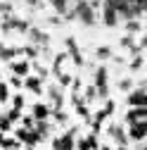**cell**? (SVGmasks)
Wrapping results in <instances>:
<instances>
[{
  "label": "cell",
  "mask_w": 147,
  "mask_h": 150,
  "mask_svg": "<svg viewBox=\"0 0 147 150\" xmlns=\"http://www.w3.org/2000/svg\"><path fill=\"white\" fill-rule=\"evenodd\" d=\"M10 69L14 76H26L29 74V62H10Z\"/></svg>",
  "instance_id": "cell-12"
},
{
  "label": "cell",
  "mask_w": 147,
  "mask_h": 150,
  "mask_svg": "<svg viewBox=\"0 0 147 150\" xmlns=\"http://www.w3.org/2000/svg\"><path fill=\"white\" fill-rule=\"evenodd\" d=\"M74 10H76V17L81 19V24L85 26H93L95 24V7L88 3V0H81V3L74 5Z\"/></svg>",
  "instance_id": "cell-1"
},
{
  "label": "cell",
  "mask_w": 147,
  "mask_h": 150,
  "mask_svg": "<svg viewBox=\"0 0 147 150\" xmlns=\"http://www.w3.org/2000/svg\"><path fill=\"white\" fill-rule=\"evenodd\" d=\"M97 55H100V60H107V57H109L112 52H109L107 48H100V50H97Z\"/></svg>",
  "instance_id": "cell-29"
},
{
  "label": "cell",
  "mask_w": 147,
  "mask_h": 150,
  "mask_svg": "<svg viewBox=\"0 0 147 150\" xmlns=\"http://www.w3.org/2000/svg\"><path fill=\"white\" fill-rule=\"evenodd\" d=\"M17 141L19 143H24L26 148H33L36 143H41V138H38V134H36L33 129H17Z\"/></svg>",
  "instance_id": "cell-4"
},
{
  "label": "cell",
  "mask_w": 147,
  "mask_h": 150,
  "mask_svg": "<svg viewBox=\"0 0 147 150\" xmlns=\"http://www.w3.org/2000/svg\"><path fill=\"white\" fill-rule=\"evenodd\" d=\"M66 50H69V55H71V60L76 62V67H83V57H81L76 43H74V38H66Z\"/></svg>",
  "instance_id": "cell-10"
},
{
  "label": "cell",
  "mask_w": 147,
  "mask_h": 150,
  "mask_svg": "<svg viewBox=\"0 0 147 150\" xmlns=\"http://www.w3.org/2000/svg\"><path fill=\"white\" fill-rule=\"evenodd\" d=\"M128 105L131 107H147V91L140 88V91H133L128 96Z\"/></svg>",
  "instance_id": "cell-6"
},
{
  "label": "cell",
  "mask_w": 147,
  "mask_h": 150,
  "mask_svg": "<svg viewBox=\"0 0 147 150\" xmlns=\"http://www.w3.org/2000/svg\"><path fill=\"white\" fill-rule=\"evenodd\" d=\"M0 143H3V134H0Z\"/></svg>",
  "instance_id": "cell-34"
},
{
  "label": "cell",
  "mask_w": 147,
  "mask_h": 150,
  "mask_svg": "<svg viewBox=\"0 0 147 150\" xmlns=\"http://www.w3.org/2000/svg\"><path fill=\"white\" fill-rule=\"evenodd\" d=\"M74 134H76V129H69L66 134L55 138L52 141V150H74Z\"/></svg>",
  "instance_id": "cell-3"
},
{
  "label": "cell",
  "mask_w": 147,
  "mask_h": 150,
  "mask_svg": "<svg viewBox=\"0 0 147 150\" xmlns=\"http://www.w3.org/2000/svg\"><path fill=\"white\" fill-rule=\"evenodd\" d=\"M24 86H26L29 91H33L36 96H41V93H43V86H41V76H26Z\"/></svg>",
  "instance_id": "cell-11"
},
{
  "label": "cell",
  "mask_w": 147,
  "mask_h": 150,
  "mask_svg": "<svg viewBox=\"0 0 147 150\" xmlns=\"http://www.w3.org/2000/svg\"><path fill=\"white\" fill-rule=\"evenodd\" d=\"M126 29H128V31H140V22L128 19V22H126Z\"/></svg>",
  "instance_id": "cell-23"
},
{
  "label": "cell",
  "mask_w": 147,
  "mask_h": 150,
  "mask_svg": "<svg viewBox=\"0 0 147 150\" xmlns=\"http://www.w3.org/2000/svg\"><path fill=\"white\" fill-rule=\"evenodd\" d=\"M93 86L97 88V96H107V69L104 67H100L97 71H95V79H93Z\"/></svg>",
  "instance_id": "cell-5"
},
{
  "label": "cell",
  "mask_w": 147,
  "mask_h": 150,
  "mask_svg": "<svg viewBox=\"0 0 147 150\" xmlns=\"http://www.w3.org/2000/svg\"><path fill=\"white\" fill-rule=\"evenodd\" d=\"M57 79H60V86H69V83H71V76H69V74H64V71L57 74Z\"/></svg>",
  "instance_id": "cell-21"
},
{
  "label": "cell",
  "mask_w": 147,
  "mask_h": 150,
  "mask_svg": "<svg viewBox=\"0 0 147 150\" xmlns=\"http://www.w3.org/2000/svg\"><path fill=\"white\" fill-rule=\"evenodd\" d=\"M142 67V57H140V55H135V57L131 60V69H140Z\"/></svg>",
  "instance_id": "cell-26"
},
{
  "label": "cell",
  "mask_w": 147,
  "mask_h": 150,
  "mask_svg": "<svg viewBox=\"0 0 147 150\" xmlns=\"http://www.w3.org/2000/svg\"><path fill=\"white\" fill-rule=\"evenodd\" d=\"M131 138L133 141H142L145 136H147V119H140V122H135V124H131Z\"/></svg>",
  "instance_id": "cell-7"
},
{
  "label": "cell",
  "mask_w": 147,
  "mask_h": 150,
  "mask_svg": "<svg viewBox=\"0 0 147 150\" xmlns=\"http://www.w3.org/2000/svg\"><path fill=\"white\" fill-rule=\"evenodd\" d=\"M50 3H52V7L57 10L60 14H64V12L69 10V0H50Z\"/></svg>",
  "instance_id": "cell-17"
},
{
  "label": "cell",
  "mask_w": 147,
  "mask_h": 150,
  "mask_svg": "<svg viewBox=\"0 0 147 150\" xmlns=\"http://www.w3.org/2000/svg\"><path fill=\"white\" fill-rule=\"evenodd\" d=\"M140 119H147V107H131V110H128V115H126L128 124H135Z\"/></svg>",
  "instance_id": "cell-9"
},
{
  "label": "cell",
  "mask_w": 147,
  "mask_h": 150,
  "mask_svg": "<svg viewBox=\"0 0 147 150\" xmlns=\"http://www.w3.org/2000/svg\"><path fill=\"white\" fill-rule=\"evenodd\" d=\"M71 3H74V5H76V3H81V0H71Z\"/></svg>",
  "instance_id": "cell-33"
},
{
  "label": "cell",
  "mask_w": 147,
  "mask_h": 150,
  "mask_svg": "<svg viewBox=\"0 0 147 150\" xmlns=\"http://www.w3.org/2000/svg\"><path fill=\"white\" fill-rule=\"evenodd\" d=\"M22 126H24V129H33V126H36V119H33V117H24V115H22Z\"/></svg>",
  "instance_id": "cell-20"
},
{
  "label": "cell",
  "mask_w": 147,
  "mask_h": 150,
  "mask_svg": "<svg viewBox=\"0 0 147 150\" xmlns=\"http://www.w3.org/2000/svg\"><path fill=\"white\" fill-rule=\"evenodd\" d=\"M88 3H90V5H93V7H95V10H97V7H100V5H102V3H104V0H88Z\"/></svg>",
  "instance_id": "cell-31"
},
{
  "label": "cell",
  "mask_w": 147,
  "mask_h": 150,
  "mask_svg": "<svg viewBox=\"0 0 147 150\" xmlns=\"http://www.w3.org/2000/svg\"><path fill=\"white\" fill-rule=\"evenodd\" d=\"M26 150H31V148H26Z\"/></svg>",
  "instance_id": "cell-36"
},
{
  "label": "cell",
  "mask_w": 147,
  "mask_h": 150,
  "mask_svg": "<svg viewBox=\"0 0 147 150\" xmlns=\"http://www.w3.org/2000/svg\"><path fill=\"white\" fill-rule=\"evenodd\" d=\"M7 117H10L12 122H17V119H22V110H17V107H12V110L7 112Z\"/></svg>",
  "instance_id": "cell-22"
},
{
  "label": "cell",
  "mask_w": 147,
  "mask_h": 150,
  "mask_svg": "<svg viewBox=\"0 0 147 150\" xmlns=\"http://www.w3.org/2000/svg\"><path fill=\"white\" fill-rule=\"evenodd\" d=\"M107 134L112 136V138H114L119 145H123V143H126V136H123V131H121V126H116V124H112V126H109V129H107Z\"/></svg>",
  "instance_id": "cell-13"
},
{
  "label": "cell",
  "mask_w": 147,
  "mask_h": 150,
  "mask_svg": "<svg viewBox=\"0 0 147 150\" xmlns=\"http://www.w3.org/2000/svg\"><path fill=\"white\" fill-rule=\"evenodd\" d=\"M10 83H12L14 88H19V86H22V79H19V76H12V81H10Z\"/></svg>",
  "instance_id": "cell-30"
},
{
  "label": "cell",
  "mask_w": 147,
  "mask_h": 150,
  "mask_svg": "<svg viewBox=\"0 0 147 150\" xmlns=\"http://www.w3.org/2000/svg\"><path fill=\"white\" fill-rule=\"evenodd\" d=\"M5 100H7V86L0 81V103H5Z\"/></svg>",
  "instance_id": "cell-28"
},
{
  "label": "cell",
  "mask_w": 147,
  "mask_h": 150,
  "mask_svg": "<svg viewBox=\"0 0 147 150\" xmlns=\"http://www.w3.org/2000/svg\"><path fill=\"white\" fill-rule=\"evenodd\" d=\"M31 112H33V119L36 122H48V117H50V107L43 105V103H36L31 107Z\"/></svg>",
  "instance_id": "cell-8"
},
{
  "label": "cell",
  "mask_w": 147,
  "mask_h": 150,
  "mask_svg": "<svg viewBox=\"0 0 147 150\" xmlns=\"http://www.w3.org/2000/svg\"><path fill=\"white\" fill-rule=\"evenodd\" d=\"M29 36H31V41H33V43H41V45H43V43H48V36H45L43 31H36V29H33Z\"/></svg>",
  "instance_id": "cell-16"
},
{
  "label": "cell",
  "mask_w": 147,
  "mask_h": 150,
  "mask_svg": "<svg viewBox=\"0 0 147 150\" xmlns=\"http://www.w3.org/2000/svg\"><path fill=\"white\" fill-rule=\"evenodd\" d=\"M93 98H97V88H95V86H88V88H85V100L93 103Z\"/></svg>",
  "instance_id": "cell-19"
},
{
  "label": "cell",
  "mask_w": 147,
  "mask_h": 150,
  "mask_svg": "<svg viewBox=\"0 0 147 150\" xmlns=\"http://www.w3.org/2000/svg\"><path fill=\"white\" fill-rule=\"evenodd\" d=\"M142 150H147V145H142Z\"/></svg>",
  "instance_id": "cell-35"
},
{
  "label": "cell",
  "mask_w": 147,
  "mask_h": 150,
  "mask_svg": "<svg viewBox=\"0 0 147 150\" xmlns=\"http://www.w3.org/2000/svg\"><path fill=\"white\" fill-rule=\"evenodd\" d=\"M12 107L22 110V107H24V96H14V100H12Z\"/></svg>",
  "instance_id": "cell-25"
},
{
  "label": "cell",
  "mask_w": 147,
  "mask_h": 150,
  "mask_svg": "<svg viewBox=\"0 0 147 150\" xmlns=\"http://www.w3.org/2000/svg\"><path fill=\"white\" fill-rule=\"evenodd\" d=\"M100 145H97V138L90 134L88 138H83V141H78V150H97Z\"/></svg>",
  "instance_id": "cell-14"
},
{
  "label": "cell",
  "mask_w": 147,
  "mask_h": 150,
  "mask_svg": "<svg viewBox=\"0 0 147 150\" xmlns=\"http://www.w3.org/2000/svg\"><path fill=\"white\" fill-rule=\"evenodd\" d=\"M12 129V119L7 115H0V131H10Z\"/></svg>",
  "instance_id": "cell-18"
},
{
  "label": "cell",
  "mask_w": 147,
  "mask_h": 150,
  "mask_svg": "<svg viewBox=\"0 0 147 150\" xmlns=\"http://www.w3.org/2000/svg\"><path fill=\"white\" fill-rule=\"evenodd\" d=\"M48 93H50V100H52V105L57 107V110H62V91L52 86V88H50Z\"/></svg>",
  "instance_id": "cell-15"
},
{
  "label": "cell",
  "mask_w": 147,
  "mask_h": 150,
  "mask_svg": "<svg viewBox=\"0 0 147 150\" xmlns=\"http://www.w3.org/2000/svg\"><path fill=\"white\" fill-rule=\"evenodd\" d=\"M64 57H66V55H57V60H55V71H62V62H64Z\"/></svg>",
  "instance_id": "cell-27"
},
{
  "label": "cell",
  "mask_w": 147,
  "mask_h": 150,
  "mask_svg": "<svg viewBox=\"0 0 147 150\" xmlns=\"http://www.w3.org/2000/svg\"><path fill=\"white\" fill-rule=\"evenodd\" d=\"M102 22H104V26H116L119 24V12L112 5V0H104L102 3Z\"/></svg>",
  "instance_id": "cell-2"
},
{
  "label": "cell",
  "mask_w": 147,
  "mask_h": 150,
  "mask_svg": "<svg viewBox=\"0 0 147 150\" xmlns=\"http://www.w3.org/2000/svg\"><path fill=\"white\" fill-rule=\"evenodd\" d=\"M52 115H55V119H57L60 124H64V122H66V115H64V110H55Z\"/></svg>",
  "instance_id": "cell-24"
},
{
  "label": "cell",
  "mask_w": 147,
  "mask_h": 150,
  "mask_svg": "<svg viewBox=\"0 0 147 150\" xmlns=\"http://www.w3.org/2000/svg\"><path fill=\"white\" fill-rule=\"evenodd\" d=\"M102 150H123V148H102Z\"/></svg>",
  "instance_id": "cell-32"
}]
</instances>
